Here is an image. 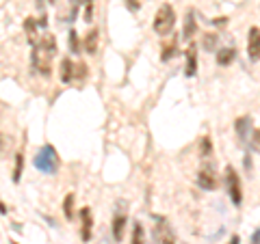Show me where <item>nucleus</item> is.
I'll return each mask as SVG.
<instances>
[{"label": "nucleus", "mask_w": 260, "mask_h": 244, "mask_svg": "<svg viewBox=\"0 0 260 244\" xmlns=\"http://www.w3.org/2000/svg\"><path fill=\"white\" fill-rule=\"evenodd\" d=\"M56 54V42L52 35H46L32 46V69L37 74H42L44 78L50 76V63Z\"/></svg>", "instance_id": "1"}, {"label": "nucleus", "mask_w": 260, "mask_h": 244, "mask_svg": "<svg viewBox=\"0 0 260 244\" xmlns=\"http://www.w3.org/2000/svg\"><path fill=\"white\" fill-rule=\"evenodd\" d=\"M32 165H35L37 171H42V173H46V175H54L56 171H59L61 160H59V156H56V149L52 147V145H44V147L37 151Z\"/></svg>", "instance_id": "2"}, {"label": "nucleus", "mask_w": 260, "mask_h": 244, "mask_svg": "<svg viewBox=\"0 0 260 244\" xmlns=\"http://www.w3.org/2000/svg\"><path fill=\"white\" fill-rule=\"evenodd\" d=\"M174 24H176V11L172 5H162L160 9L154 15V32L160 37L169 35L174 30Z\"/></svg>", "instance_id": "3"}, {"label": "nucleus", "mask_w": 260, "mask_h": 244, "mask_svg": "<svg viewBox=\"0 0 260 244\" xmlns=\"http://www.w3.org/2000/svg\"><path fill=\"white\" fill-rule=\"evenodd\" d=\"M225 188L234 206H241L243 201V190H241V177L232 167H225Z\"/></svg>", "instance_id": "4"}, {"label": "nucleus", "mask_w": 260, "mask_h": 244, "mask_svg": "<svg viewBox=\"0 0 260 244\" xmlns=\"http://www.w3.org/2000/svg\"><path fill=\"white\" fill-rule=\"evenodd\" d=\"M154 233H156V240L158 244H176V235H174V229L169 227V223L165 218L156 216V227H154Z\"/></svg>", "instance_id": "5"}, {"label": "nucleus", "mask_w": 260, "mask_h": 244, "mask_svg": "<svg viewBox=\"0 0 260 244\" xmlns=\"http://www.w3.org/2000/svg\"><path fill=\"white\" fill-rule=\"evenodd\" d=\"M121 206H124V201H119V210L115 212V216H113V225H111L113 240H115V242L124 240V231H126V225H128V218L124 214V210H121Z\"/></svg>", "instance_id": "6"}, {"label": "nucleus", "mask_w": 260, "mask_h": 244, "mask_svg": "<svg viewBox=\"0 0 260 244\" xmlns=\"http://www.w3.org/2000/svg\"><path fill=\"white\" fill-rule=\"evenodd\" d=\"M247 56L251 63L260 61V28L251 26L249 28V37H247Z\"/></svg>", "instance_id": "7"}, {"label": "nucleus", "mask_w": 260, "mask_h": 244, "mask_svg": "<svg viewBox=\"0 0 260 244\" xmlns=\"http://www.w3.org/2000/svg\"><path fill=\"white\" fill-rule=\"evenodd\" d=\"M234 130H237L241 145H247L251 141V119L249 117H241V119L234 121Z\"/></svg>", "instance_id": "8"}, {"label": "nucleus", "mask_w": 260, "mask_h": 244, "mask_svg": "<svg viewBox=\"0 0 260 244\" xmlns=\"http://www.w3.org/2000/svg\"><path fill=\"white\" fill-rule=\"evenodd\" d=\"M198 184H200V188L202 190H215L217 188V175H215V171L210 169V167H204L198 173Z\"/></svg>", "instance_id": "9"}, {"label": "nucleus", "mask_w": 260, "mask_h": 244, "mask_svg": "<svg viewBox=\"0 0 260 244\" xmlns=\"http://www.w3.org/2000/svg\"><path fill=\"white\" fill-rule=\"evenodd\" d=\"M91 229H93V218H91V210L83 208L80 210V238L83 242L91 240Z\"/></svg>", "instance_id": "10"}, {"label": "nucleus", "mask_w": 260, "mask_h": 244, "mask_svg": "<svg viewBox=\"0 0 260 244\" xmlns=\"http://www.w3.org/2000/svg\"><path fill=\"white\" fill-rule=\"evenodd\" d=\"M195 74H198V48H195V44H191L186 50V76Z\"/></svg>", "instance_id": "11"}, {"label": "nucleus", "mask_w": 260, "mask_h": 244, "mask_svg": "<svg viewBox=\"0 0 260 244\" xmlns=\"http://www.w3.org/2000/svg\"><path fill=\"white\" fill-rule=\"evenodd\" d=\"M98 42H100V32H98V28H91L85 37V52L95 54L98 52Z\"/></svg>", "instance_id": "12"}, {"label": "nucleus", "mask_w": 260, "mask_h": 244, "mask_svg": "<svg viewBox=\"0 0 260 244\" xmlns=\"http://www.w3.org/2000/svg\"><path fill=\"white\" fill-rule=\"evenodd\" d=\"M176 54H178V37H172L167 44H162L160 59H162V61H172Z\"/></svg>", "instance_id": "13"}, {"label": "nucleus", "mask_w": 260, "mask_h": 244, "mask_svg": "<svg viewBox=\"0 0 260 244\" xmlns=\"http://www.w3.org/2000/svg\"><path fill=\"white\" fill-rule=\"evenodd\" d=\"M74 67H76V65L72 63L70 59H63L61 61V83L70 85L72 80H74Z\"/></svg>", "instance_id": "14"}, {"label": "nucleus", "mask_w": 260, "mask_h": 244, "mask_svg": "<svg viewBox=\"0 0 260 244\" xmlns=\"http://www.w3.org/2000/svg\"><path fill=\"white\" fill-rule=\"evenodd\" d=\"M234 56H237V50H234V48H223V50L217 52V63L219 65H230L234 61Z\"/></svg>", "instance_id": "15"}, {"label": "nucleus", "mask_w": 260, "mask_h": 244, "mask_svg": "<svg viewBox=\"0 0 260 244\" xmlns=\"http://www.w3.org/2000/svg\"><path fill=\"white\" fill-rule=\"evenodd\" d=\"M193 35H195V11H189V13H186V24H184L182 37L184 39H191Z\"/></svg>", "instance_id": "16"}, {"label": "nucleus", "mask_w": 260, "mask_h": 244, "mask_svg": "<svg viewBox=\"0 0 260 244\" xmlns=\"http://www.w3.org/2000/svg\"><path fill=\"white\" fill-rule=\"evenodd\" d=\"M217 42H219V35H215V32H206L204 39H202V48H204L206 52H215Z\"/></svg>", "instance_id": "17"}, {"label": "nucleus", "mask_w": 260, "mask_h": 244, "mask_svg": "<svg viewBox=\"0 0 260 244\" xmlns=\"http://www.w3.org/2000/svg\"><path fill=\"white\" fill-rule=\"evenodd\" d=\"M63 214L68 221H74V194H68L63 199Z\"/></svg>", "instance_id": "18"}, {"label": "nucleus", "mask_w": 260, "mask_h": 244, "mask_svg": "<svg viewBox=\"0 0 260 244\" xmlns=\"http://www.w3.org/2000/svg\"><path fill=\"white\" fill-rule=\"evenodd\" d=\"M22 171H24V156L15 153V165H13V182L18 184L22 180Z\"/></svg>", "instance_id": "19"}, {"label": "nucleus", "mask_w": 260, "mask_h": 244, "mask_svg": "<svg viewBox=\"0 0 260 244\" xmlns=\"http://www.w3.org/2000/svg\"><path fill=\"white\" fill-rule=\"evenodd\" d=\"M130 244H145V231L141 223H135L133 227V240H130Z\"/></svg>", "instance_id": "20"}, {"label": "nucleus", "mask_w": 260, "mask_h": 244, "mask_svg": "<svg viewBox=\"0 0 260 244\" xmlns=\"http://www.w3.org/2000/svg\"><path fill=\"white\" fill-rule=\"evenodd\" d=\"M200 156L202 158H210L213 156V143H210V136H204L200 143Z\"/></svg>", "instance_id": "21"}, {"label": "nucleus", "mask_w": 260, "mask_h": 244, "mask_svg": "<svg viewBox=\"0 0 260 244\" xmlns=\"http://www.w3.org/2000/svg\"><path fill=\"white\" fill-rule=\"evenodd\" d=\"M68 44H70V52H72V54H78V52H80V42H78V32H76V30H70Z\"/></svg>", "instance_id": "22"}, {"label": "nucleus", "mask_w": 260, "mask_h": 244, "mask_svg": "<svg viewBox=\"0 0 260 244\" xmlns=\"http://www.w3.org/2000/svg\"><path fill=\"white\" fill-rule=\"evenodd\" d=\"M24 28H26V35H28L30 46H35V44H37V39H35V20L26 18V22H24Z\"/></svg>", "instance_id": "23"}, {"label": "nucleus", "mask_w": 260, "mask_h": 244, "mask_svg": "<svg viewBox=\"0 0 260 244\" xmlns=\"http://www.w3.org/2000/svg\"><path fill=\"white\" fill-rule=\"evenodd\" d=\"M9 147H11V136L0 134V156H5V153L9 151Z\"/></svg>", "instance_id": "24"}, {"label": "nucleus", "mask_w": 260, "mask_h": 244, "mask_svg": "<svg viewBox=\"0 0 260 244\" xmlns=\"http://www.w3.org/2000/svg\"><path fill=\"white\" fill-rule=\"evenodd\" d=\"M85 20L87 22L93 20V0H85Z\"/></svg>", "instance_id": "25"}, {"label": "nucleus", "mask_w": 260, "mask_h": 244, "mask_svg": "<svg viewBox=\"0 0 260 244\" xmlns=\"http://www.w3.org/2000/svg\"><path fill=\"white\" fill-rule=\"evenodd\" d=\"M251 147L260 153V128H256L254 132H251Z\"/></svg>", "instance_id": "26"}, {"label": "nucleus", "mask_w": 260, "mask_h": 244, "mask_svg": "<svg viewBox=\"0 0 260 244\" xmlns=\"http://www.w3.org/2000/svg\"><path fill=\"white\" fill-rule=\"evenodd\" d=\"M85 76H87V65H83V63L76 65V67H74V78H80V80H83Z\"/></svg>", "instance_id": "27"}, {"label": "nucleus", "mask_w": 260, "mask_h": 244, "mask_svg": "<svg viewBox=\"0 0 260 244\" xmlns=\"http://www.w3.org/2000/svg\"><path fill=\"white\" fill-rule=\"evenodd\" d=\"M126 7L130 11H139V0H126Z\"/></svg>", "instance_id": "28"}, {"label": "nucleus", "mask_w": 260, "mask_h": 244, "mask_svg": "<svg viewBox=\"0 0 260 244\" xmlns=\"http://www.w3.org/2000/svg\"><path fill=\"white\" fill-rule=\"evenodd\" d=\"M251 244H260V229H256L251 233Z\"/></svg>", "instance_id": "29"}, {"label": "nucleus", "mask_w": 260, "mask_h": 244, "mask_svg": "<svg viewBox=\"0 0 260 244\" xmlns=\"http://www.w3.org/2000/svg\"><path fill=\"white\" fill-rule=\"evenodd\" d=\"M37 24H39V26H42V28H46V26H48V20H46V13H42V18H39V22H37Z\"/></svg>", "instance_id": "30"}, {"label": "nucleus", "mask_w": 260, "mask_h": 244, "mask_svg": "<svg viewBox=\"0 0 260 244\" xmlns=\"http://www.w3.org/2000/svg\"><path fill=\"white\" fill-rule=\"evenodd\" d=\"M80 5H85V0H72V7H76V9Z\"/></svg>", "instance_id": "31"}, {"label": "nucleus", "mask_w": 260, "mask_h": 244, "mask_svg": "<svg viewBox=\"0 0 260 244\" xmlns=\"http://www.w3.org/2000/svg\"><path fill=\"white\" fill-rule=\"evenodd\" d=\"M0 214H7V206H5L3 201H0Z\"/></svg>", "instance_id": "32"}, {"label": "nucleus", "mask_w": 260, "mask_h": 244, "mask_svg": "<svg viewBox=\"0 0 260 244\" xmlns=\"http://www.w3.org/2000/svg\"><path fill=\"white\" fill-rule=\"evenodd\" d=\"M37 9H39V11H44V0H37Z\"/></svg>", "instance_id": "33"}, {"label": "nucleus", "mask_w": 260, "mask_h": 244, "mask_svg": "<svg viewBox=\"0 0 260 244\" xmlns=\"http://www.w3.org/2000/svg\"><path fill=\"white\" fill-rule=\"evenodd\" d=\"M230 244H239V238H237V235L232 238V242H230Z\"/></svg>", "instance_id": "34"}, {"label": "nucleus", "mask_w": 260, "mask_h": 244, "mask_svg": "<svg viewBox=\"0 0 260 244\" xmlns=\"http://www.w3.org/2000/svg\"><path fill=\"white\" fill-rule=\"evenodd\" d=\"M13 244H18V242H13Z\"/></svg>", "instance_id": "35"}]
</instances>
